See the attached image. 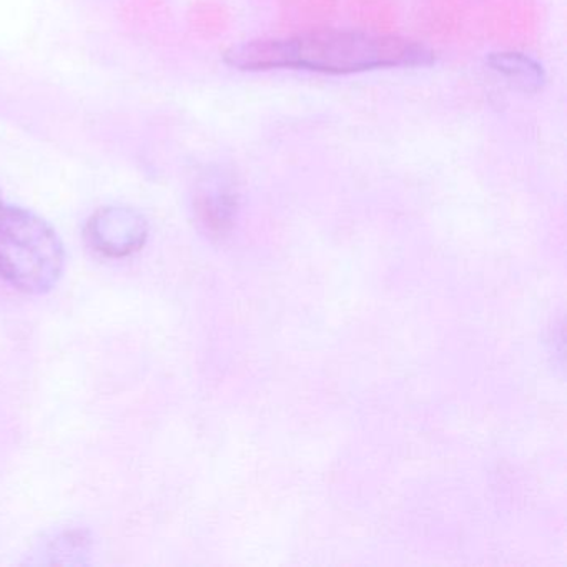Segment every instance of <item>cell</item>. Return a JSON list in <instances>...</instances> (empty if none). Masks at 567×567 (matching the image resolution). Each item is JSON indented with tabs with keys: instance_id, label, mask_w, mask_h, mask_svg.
Wrapping results in <instances>:
<instances>
[{
	"instance_id": "3",
	"label": "cell",
	"mask_w": 567,
	"mask_h": 567,
	"mask_svg": "<svg viewBox=\"0 0 567 567\" xmlns=\"http://www.w3.org/2000/svg\"><path fill=\"white\" fill-rule=\"evenodd\" d=\"M85 234L95 251L105 257L121 258L144 247L148 225L134 208L104 207L92 215Z\"/></svg>"
},
{
	"instance_id": "5",
	"label": "cell",
	"mask_w": 567,
	"mask_h": 567,
	"mask_svg": "<svg viewBox=\"0 0 567 567\" xmlns=\"http://www.w3.org/2000/svg\"><path fill=\"white\" fill-rule=\"evenodd\" d=\"M195 210L205 227L212 231H224L235 210V197L230 187L224 182H208L198 190Z\"/></svg>"
},
{
	"instance_id": "1",
	"label": "cell",
	"mask_w": 567,
	"mask_h": 567,
	"mask_svg": "<svg viewBox=\"0 0 567 567\" xmlns=\"http://www.w3.org/2000/svg\"><path fill=\"white\" fill-rule=\"evenodd\" d=\"M224 61L244 72L353 75L386 69L427 68L434 62V52L400 35L321 29L290 38L244 42L225 51Z\"/></svg>"
},
{
	"instance_id": "4",
	"label": "cell",
	"mask_w": 567,
	"mask_h": 567,
	"mask_svg": "<svg viewBox=\"0 0 567 567\" xmlns=\"http://www.w3.org/2000/svg\"><path fill=\"white\" fill-rule=\"evenodd\" d=\"M486 64L494 74L506 79L507 82L527 94H536L547 81L543 65L523 52H491L486 58Z\"/></svg>"
},
{
	"instance_id": "2",
	"label": "cell",
	"mask_w": 567,
	"mask_h": 567,
	"mask_svg": "<svg viewBox=\"0 0 567 567\" xmlns=\"http://www.w3.org/2000/svg\"><path fill=\"white\" fill-rule=\"evenodd\" d=\"M64 265L58 231L0 195V277L24 293L42 295L59 284Z\"/></svg>"
}]
</instances>
